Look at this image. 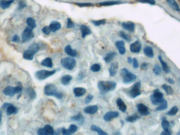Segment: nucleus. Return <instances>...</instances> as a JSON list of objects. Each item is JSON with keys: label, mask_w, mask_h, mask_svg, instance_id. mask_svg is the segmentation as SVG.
I'll use <instances>...</instances> for the list:
<instances>
[{"label": "nucleus", "mask_w": 180, "mask_h": 135, "mask_svg": "<svg viewBox=\"0 0 180 135\" xmlns=\"http://www.w3.org/2000/svg\"><path fill=\"white\" fill-rule=\"evenodd\" d=\"M34 37V33L33 32V29L30 28L29 26L26 27L24 30L23 32L22 35V39L23 42H28Z\"/></svg>", "instance_id": "10"}, {"label": "nucleus", "mask_w": 180, "mask_h": 135, "mask_svg": "<svg viewBox=\"0 0 180 135\" xmlns=\"http://www.w3.org/2000/svg\"><path fill=\"white\" fill-rule=\"evenodd\" d=\"M71 119L73 120L74 121H77L78 122V123H80L81 125L83 124L84 121V117L82 115H81V114H78V115L74 116L72 117L71 118Z\"/></svg>", "instance_id": "31"}, {"label": "nucleus", "mask_w": 180, "mask_h": 135, "mask_svg": "<svg viewBox=\"0 0 180 135\" xmlns=\"http://www.w3.org/2000/svg\"><path fill=\"white\" fill-rule=\"evenodd\" d=\"M122 26L124 29L130 32H132L135 28V24L132 22H126L122 24Z\"/></svg>", "instance_id": "17"}, {"label": "nucleus", "mask_w": 180, "mask_h": 135, "mask_svg": "<svg viewBox=\"0 0 180 135\" xmlns=\"http://www.w3.org/2000/svg\"><path fill=\"white\" fill-rule=\"evenodd\" d=\"M116 52H111L108 53L106 55L105 57L104 58V61L105 62L107 63H110L113 60L114 58L116 57Z\"/></svg>", "instance_id": "24"}, {"label": "nucleus", "mask_w": 180, "mask_h": 135, "mask_svg": "<svg viewBox=\"0 0 180 135\" xmlns=\"http://www.w3.org/2000/svg\"><path fill=\"white\" fill-rule=\"evenodd\" d=\"M50 30L52 32H55L57 31H58L61 28V25L60 23L59 22L57 21L52 22L50 24Z\"/></svg>", "instance_id": "23"}, {"label": "nucleus", "mask_w": 180, "mask_h": 135, "mask_svg": "<svg viewBox=\"0 0 180 135\" xmlns=\"http://www.w3.org/2000/svg\"><path fill=\"white\" fill-rule=\"evenodd\" d=\"M67 28H72L74 27V24L72 21L70 19H68V22H67Z\"/></svg>", "instance_id": "49"}, {"label": "nucleus", "mask_w": 180, "mask_h": 135, "mask_svg": "<svg viewBox=\"0 0 180 135\" xmlns=\"http://www.w3.org/2000/svg\"><path fill=\"white\" fill-rule=\"evenodd\" d=\"M42 32L44 34H45V35H49V34H50V33L51 32V31L50 30L49 26H44V27L42 28Z\"/></svg>", "instance_id": "48"}, {"label": "nucleus", "mask_w": 180, "mask_h": 135, "mask_svg": "<svg viewBox=\"0 0 180 135\" xmlns=\"http://www.w3.org/2000/svg\"><path fill=\"white\" fill-rule=\"evenodd\" d=\"M91 129L93 131H95L99 135H107V133H105V131H103L102 129L99 127L98 126L96 125H92L91 127Z\"/></svg>", "instance_id": "30"}, {"label": "nucleus", "mask_w": 180, "mask_h": 135, "mask_svg": "<svg viewBox=\"0 0 180 135\" xmlns=\"http://www.w3.org/2000/svg\"><path fill=\"white\" fill-rule=\"evenodd\" d=\"M121 76L123 78V82L124 83H130L134 82L136 79V76L132 74L126 68H123L121 70Z\"/></svg>", "instance_id": "4"}, {"label": "nucleus", "mask_w": 180, "mask_h": 135, "mask_svg": "<svg viewBox=\"0 0 180 135\" xmlns=\"http://www.w3.org/2000/svg\"><path fill=\"white\" fill-rule=\"evenodd\" d=\"M61 63L64 68L69 70H72L76 66V62L75 60L74 59L72 58L65 57L61 60Z\"/></svg>", "instance_id": "5"}, {"label": "nucleus", "mask_w": 180, "mask_h": 135, "mask_svg": "<svg viewBox=\"0 0 180 135\" xmlns=\"http://www.w3.org/2000/svg\"><path fill=\"white\" fill-rule=\"evenodd\" d=\"M2 112L1 110H0V125L2 121Z\"/></svg>", "instance_id": "60"}, {"label": "nucleus", "mask_w": 180, "mask_h": 135, "mask_svg": "<svg viewBox=\"0 0 180 135\" xmlns=\"http://www.w3.org/2000/svg\"><path fill=\"white\" fill-rule=\"evenodd\" d=\"M118 116L119 113L118 112H109L105 114L103 119L105 121H110Z\"/></svg>", "instance_id": "12"}, {"label": "nucleus", "mask_w": 180, "mask_h": 135, "mask_svg": "<svg viewBox=\"0 0 180 135\" xmlns=\"http://www.w3.org/2000/svg\"><path fill=\"white\" fill-rule=\"evenodd\" d=\"M118 66L119 65L118 62H114L111 63L110 68L109 69L110 76L111 77H114L116 75L118 71Z\"/></svg>", "instance_id": "16"}, {"label": "nucleus", "mask_w": 180, "mask_h": 135, "mask_svg": "<svg viewBox=\"0 0 180 135\" xmlns=\"http://www.w3.org/2000/svg\"><path fill=\"white\" fill-rule=\"evenodd\" d=\"M38 134L39 135H53L54 134V130L51 125H46L44 128H40L38 130Z\"/></svg>", "instance_id": "11"}, {"label": "nucleus", "mask_w": 180, "mask_h": 135, "mask_svg": "<svg viewBox=\"0 0 180 135\" xmlns=\"http://www.w3.org/2000/svg\"><path fill=\"white\" fill-rule=\"evenodd\" d=\"M10 104H7V103H6V104H4L3 105L2 107V108L3 109H7V107L9 106Z\"/></svg>", "instance_id": "57"}, {"label": "nucleus", "mask_w": 180, "mask_h": 135, "mask_svg": "<svg viewBox=\"0 0 180 135\" xmlns=\"http://www.w3.org/2000/svg\"><path fill=\"white\" fill-rule=\"evenodd\" d=\"M101 68V66L99 64L96 63V64H93L92 66H91L90 69L91 71L94 72H97L100 71Z\"/></svg>", "instance_id": "41"}, {"label": "nucleus", "mask_w": 180, "mask_h": 135, "mask_svg": "<svg viewBox=\"0 0 180 135\" xmlns=\"http://www.w3.org/2000/svg\"><path fill=\"white\" fill-rule=\"evenodd\" d=\"M44 92L45 95L47 96H54L59 99H61L63 97V93L59 91L57 87L53 84H49L46 85Z\"/></svg>", "instance_id": "2"}, {"label": "nucleus", "mask_w": 180, "mask_h": 135, "mask_svg": "<svg viewBox=\"0 0 180 135\" xmlns=\"http://www.w3.org/2000/svg\"><path fill=\"white\" fill-rule=\"evenodd\" d=\"M40 50V47L37 43H34L29 47L28 50L25 51L23 53V57L24 59L27 60H32L34 55Z\"/></svg>", "instance_id": "3"}, {"label": "nucleus", "mask_w": 180, "mask_h": 135, "mask_svg": "<svg viewBox=\"0 0 180 135\" xmlns=\"http://www.w3.org/2000/svg\"><path fill=\"white\" fill-rule=\"evenodd\" d=\"M133 66L134 68H137L139 66V63L137 61V59L136 58L133 59Z\"/></svg>", "instance_id": "51"}, {"label": "nucleus", "mask_w": 180, "mask_h": 135, "mask_svg": "<svg viewBox=\"0 0 180 135\" xmlns=\"http://www.w3.org/2000/svg\"><path fill=\"white\" fill-rule=\"evenodd\" d=\"M17 112H18V109L12 104H9L7 108V114L8 116L11 115L12 114H17Z\"/></svg>", "instance_id": "27"}, {"label": "nucleus", "mask_w": 180, "mask_h": 135, "mask_svg": "<svg viewBox=\"0 0 180 135\" xmlns=\"http://www.w3.org/2000/svg\"><path fill=\"white\" fill-rule=\"evenodd\" d=\"M56 72H57L56 70H54L52 71H49L46 70H41L37 71L35 74V76L36 78L38 80H43L50 77V76L53 75L56 73Z\"/></svg>", "instance_id": "6"}, {"label": "nucleus", "mask_w": 180, "mask_h": 135, "mask_svg": "<svg viewBox=\"0 0 180 135\" xmlns=\"http://www.w3.org/2000/svg\"><path fill=\"white\" fill-rule=\"evenodd\" d=\"M81 32L82 33V38H85L86 36L89 35L91 34V30L88 26L85 25H82L80 27Z\"/></svg>", "instance_id": "26"}, {"label": "nucleus", "mask_w": 180, "mask_h": 135, "mask_svg": "<svg viewBox=\"0 0 180 135\" xmlns=\"http://www.w3.org/2000/svg\"><path fill=\"white\" fill-rule=\"evenodd\" d=\"M168 81L169 83H171V84H174V83H175V82H174V81L171 78H168Z\"/></svg>", "instance_id": "58"}, {"label": "nucleus", "mask_w": 180, "mask_h": 135, "mask_svg": "<svg viewBox=\"0 0 180 135\" xmlns=\"http://www.w3.org/2000/svg\"><path fill=\"white\" fill-rule=\"evenodd\" d=\"M162 128H163L164 130L165 131H168L169 127H170V123L167 120H163L162 123Z\"/></svg>", "instance_id": "44"}, {"label": "nucleus", "mask_w": 180, "mask_h": 135, "mask_svg": "<svg viewBox=\"0 0 180 135\" xmlns=\"http://www.w3.org/2000/svg\"><path fill=\"white\" fill-rule=\"evenodd\" d=\"M138 112L142 116H147L149 115L150 112L148 108L143 104H139L137 105Z\"/></svg>", "instance_id": "15"}, {"label": "nucleus", "mask_w": 180, "mask_h": 135, "mask_svg": "<svg viewBox=\"0 0 180 135\" xmlns=\"http://www.w3.org/2000/svg\"><path fill=\"white\" fill-rule=\"evenodd\" d=\"M141 68L142 70H146L148 68V64L147 63H143L141 66Z\"/></svg>", "instance_id": "53"}, {"label": "nucleus", "mask_w": 180, "mask_h": 135, "mask_svg": "<svg viewBox=\"0 0 180 135\" xmlns=\"http://www.w3.org/2000/svg\"><path fill=\"white\" fill-rule=\"evenodd\" d=\"M65 52L71 57H75L77 55V52L75 50L72 49L70 45H67L64 49Z\"/></svg>", "instance_id": "22"}, {"label": "nucleus", "mask_w": 180, "mask_h": 135, "mask_svg": "<svg viewBox=\"0 0 180 135\" xmlns=\"http://www.w3.org/2000/svg\"><path fill=\"white\" fill-rule=\"evenodd\" d=\"M153 72L154 74L156 75H159L161 73V69L160 66H159V65L156 64L154 66V69H153Z\"/></svg>", "instance_id": "46"}, {"label": "nucleus", "mask_w": 180, "mask_h": 135, "mask_svg": "<svg viewBox=\"0 0 180 135\" xmlns=\"http://www.w3.org/2000/svg\"><path fill=\"white\" fill-rule=\"evenodd\" d=\"M93 99V96L92 95L89 94L85 98V103L86 104H89V103L92 101Z\"/></svg>", "instance_id": "47"}, {"label": "nucleus", "mask_w": 180, "mask_h": 135, "mask_svg": "<svg viewBox=\"0 0 180 135\" xmlns=\"http://www.w3.org/2000/svg\"><path fill=\"white\" fill-rule=\"evenodd\" d=\"M163 95L159 89L154 90L153 95L151 97V102L154 105H159L163 99Z\"/></svg>", "instance_id": "8"}, {"label": "nucleus", "mask_w": 180, "mask_h": 135, "mask_svg": "<svg viewBox=\"0 0 180 135\" xmlns=\"http://www.w3.org/2000/svg\"><path fill=\"white\" fill-rule=\"evenodd\" d=\"M115 46L121 55L125 54L126 52L125 43L123 41H118L115 42Z\"/></svg>", "instance_id": "19"}, {"label": "nucleus", "mask_w": 180, "mask_h": 135, "mask_svg": "<svg viewBox=\"0 0 180 135\" xmlns=\"http://www.w3.org/2000/svg\"><path fill=\"white\" fill-rule=\"evenodd\" d=\"M72 77L69 75V74H66V75H64V76H63L62 77L61 80V83L64 85H69V83H70L71 80H72Z\"/></svg>", "instance_id": "28"}, {"label": "nucleus", "mask_w": 180, "mask_h": 135, "mask_svg": "<svg viewBox=\"0 0 180 135\" xmlns=\"http://www.w3.org/2000/svg\"><path fill=\"white\" fill-rule=\"evenodd\" d=\"M161 135H170L171 133L169 132V131H165L162 132L161 133Z\"/></svg>", "instance_id": "56"}, {"label": "nucleus", "mask_w": 180, "mask_h": 135, "mask_svg": "<svg viewBox=\"0 0 180 135\" xmlns=\"http://www.w3.org/2000/svg\"><path fill=\"white\" fill-rule=\"evenodd\" d=\"M116 104L118 107V109L121 112H125L126 111L127 106H126V104L122 100V99L120 98H118L116 100Z\"/></svg>", "instance_id": "21"}, {"label": "nucleus", "mask_w": 180, "mask_h": 135, "mask_svg": "<svg viewBox=\"0 0 180 135\" xmlns=\"http://www.w3.org/2000/svg\"><path fill=\"white\" fill-rule=\"evenodd\" d=\"M14 2V0H0V7L3 9H6Z\"/></svg>", "instance_id": "25"}, {"label": "nucleus", "mask_w": 180, "mask_h": 135, "mask_svg": "<svg viewBox=\"0 0 180 135\" xmlns=\"http://www.w3.org/2000/svg\"><path fill=\"white\" fill-rule=\"evenodd\" d=\"M99 107L97 105H92L88 107H85L84 109V112L86 114L90 115H94L97 112Z\"/></svg>", "instance_id": "18"}, {"label": "nucleus", "mask_w": 180, "mask_h": 135, "mask_svg": "<svg viewBox=\"0 0 180 135\" xmlns=\"http://www.w3.org/2000/svg\"><path fill=\"white\" fill-rule=\"evenodd\" d=\"M26 93L31 99H34L36 97V93L33 88H28L26 90Z\"/></svg>", "instance_id": "37"}, {"label": "nucleus", "mask_w": 180, "mask_h": 135, "mask_svg": "<svg viewBox=\"0 0 180 135\" xmlns=\"http://www.w3.org/2000/svg\"><path fill=\"white\" fill-rule=\"evenodd\" d=\"M141 48H142V45L141 43L139 41H136L131 45L130 49L131 52L137 53L140 52Z\"/></svg>", "instance_id": "14"}, {"label": "nucleus", "mask_w": 180, "mask_h": 135, "mask_svg": "<svg viewBox=\"0 0 180 135\" xmlns=\"http://www.w3.org/2000/svg\"><path fill=\"white\" fill-rule=\"evenodd\" d=\"M78 130V127L75 125H71L70 126V128L66 129L65 128H62V134L63 135H71L72 134L75 133Z\"/></svg>", "instance_id": "13"}, {"label": "nucleus", "mask_w": 180, "mask_h": 135, "mask_svg": "<svg viewBox=\"0 0 180 135\" xmlns=\"http://www.w3.org/2000/svg\"><path fill=\"white\" fill-rule=\"evenodd\" d=\"M139 117H140L137 114H134L132 115L127 117L126 118V121L129 123H134L135 121H136L137 119L139 118Z\"/></svg>", "instance_id": "35"}, {"label": "nucleus", "mask_w": 180, "mask_h": 135, "mask_svg": "<svg viewBox=\"0 0 180 135\" xmlns=\"http://www.w3.org/2000/svg\"><path fill=\"white\" fill-rule=\"evenodd\" d=\"M139 2L142 3H149L151 4H154L155 1L154 0H138Z\"/></svg>", "instance_id": "50"}, {"label": "nucleus", "mask_w": 180, "mask_h": 135, "mask_svg": "<svg viewBox=\"0 0 180 135\" xmlns=\"http://www.w3.org/2000/svg\"><path fill=\"white\" fill-rule=\"evenodd\" d=\"M178 107L174 106V107H173V108H172L169 112H167V115H168L171 116H175V115L178 113Z\"/></svg>", "instance_id": "42"}, {"label": "nucleus", "mask_w": 180, "mask_h": 135, "mask_svg": "<svg viewBox=\"0 0 180 135\" xmlns=\"http://www.w3.org/2000/svg\"><path fill=\"white\" fill-rule=\"evenodd\" d=\"M26 7V4H25V3L23 2V1H21V2H20V3H19V8L20 9H23L24 7Z\"/></svg>", "instance_id": "54"}, {"label": "nucleus", "mask_w": 180, "mask_h": 135, "mask_svg": "<svg viewBox=\"0 0 180 135\" xmlns=\"http://www.w3.org/2000/svg\"><path fill=\"white\" fill-rule=\"evenodd\" d=\"M116 85V82L113 81H100L98 82L97 87L99 93L102 95H104L114 90Z\"/></svg>", "instance_id": "1"}, {"label": "nucleus", "mask_w": 180, "mask_h": 135, "mask_svg": "<svg viewBox=\"0 0 180 135\" xmlns=\"http://www.w3.org/2000/svg\"><path fill=\"white\" fill-rule=\"evenodd\" d=\"M120 34L121 37H122L124 40H126V41H127L128 42H130L131 41V38L130 36H129L127 33H126L125 32L121 31Z\"/></svg>", "instance_id": "40"}, {"label": "nucleus", "mask_w": 180, "mask_h": 135, "mask_svg": "<svg viewBox=\"0 0 180 135\" xmlns=\"http://www.w3.org/2000/svg\"><path fill=\"white\" fill-rule=\"evenodd\" d=\"M86 92V90L85 88L81 87H76L74 88L73 93L75 96L76 97H80L85 95Z\"/></svg>", "instance_id": "20"}, {"label": "nucleus", "mask_w": 180, "mask_h": 135, "mask_svg": "<svg viewBox=\"0 0 180 135\" xmlns=\"http://www.w3.org/2000/svg\"><path fill=\"white\" fill-rule=\"evenodd\" d=\"M167 2L173 9L177 11H180V8L179 7L178 4L175 2V0H167Z\"/></svg>", "instance_id": "34"}, {"label": "nucleus", "mask_w": 180, "mask_h": 135, "mask_svg": "<svg viewBox=\"0 0 180 135\" xmlns=\"http://www.w3.org/2000/svg\"><path fill=\"white\" fill-rule=\"evenodd\" d=\"M106 20H100L97 21H92V23L94 24L95 26H99L101 25H103L105 23Z\"/></svg>", "instance_id": "45"}, {"label": "nucleus", "mask_w": 180, "mask_h": 135, "mask_svg": "<svg viewBox=\"0 0 180 135\" xmlns=\"http://www.w3.org/2000/svg\"><path fill=\"white\" fill-rule=\"evenodd\" d=\"M159 106L156 108L158 111H162L168 108V103L164 99H163L159 104Z\"/></svg>", "instance_id": "33"}, {"label": "nucleus", "mask_w": 180, "mask_h": 135, "mask_svg": "<svg viewBox=\"0 0 180 135\" xmlns=\"http://www.w3.org/2000/svg\"><path fill=\"white\" fill-rule=\"evenodd\" d=\"M26 23L28 24V26L32 29L35 28L36 27V21L33 18H28V19L26 20Z\"/></svg>", "instance_id": "36"}, {"label": "nucleus", "mask_w": 180, "mask_h": 135, "mask_svg": "<svg viewBox=\"0 0 180 135\" xmlns=\"http://www.w3.org/2000/svg\"><path fill=\"white\" fill-rule=\"evenodd\" d=\"M22 91V88L21 87H11V86H7V87L5 88L3 90V93L5 96H8L9 97H13L14 95L17 93H20Z\"/></svg>", "instance_id": "7"}, {"label": "nucleus", "mask_w": 180, "mask_h": 135, "mask_svg": "<svg viewBox=\"0 0 180 135\" xmlns=\"http://www.w3.org/2000/svg\"><path fill=\"white\" fill-rule=\"evenodd\" d=\"M77 5H78L81 6V7H86V6H91V5H92V4H90V3H82V4H80V3H78V4H77Z\"/></svg>", "instance_id": "55"}, {"label": "nucleus", "mask_w": 180, "mask_h": 135, "mask_svg": "<svg viewBox=\"0 0 180 135\" xmlns=\"http://www.w3.org/2000/svg\"><path fill=\"white\" fill-rule=\"evenodd\" d=\"M141 94V83L139 82L135 83L129 91V95L132 98H135Z\"/></svg>", "instance_id": "9"}, {"label": "nucleus", "mask_w": 180, "mask_h": 135, "mask_svg": "<svg viewBox=\"0 0 180 135\" xmlns=\"http://www.w3.org/2000/svg\"><path fill=\"white\" fill-rule=\"evenodd\" d=\"M159 59L160 61L161 62V64H162V68H163V70L164 71H165L166 73H168V72H169V71H170L169 68H168V65L166 64L165 62L162 60L161 55H159Z\"/></svg>", "instance_id": "38"}, {"label": "nucleus", "mask_w": 180, "mask_h": 135, "mask_svg": "<svg viewBox=\"0 0 180 135\" xmlns=\"http://www.w3.org/2000/svg\"><path fill=\"white\" fill-rule=\"evenodd\" d=\"M41 65L43 66H46L51 68L53 67L52 59L51 58H46L41 62Z\"/></svg>", "instance_id": "29"}, {"label": "nucleus", "mask_w": 180, "mask_h": 135, "mask_svg": "<svg viewBox=\"0 0 180 135\" xmlns=\"http://www.w3.org/2000/svg\"><path fill=\"white\" fill-rule=\"evenodd\" d=\"M12 41L13 42H14L19 43L20 41V39L19 36H17V35H15V36L13 37L12 38Z\"/></svg>", "instance_id": "52"}, {"label": "nucleus", "mask_w": 180, "mask_h": 135, "mask_svg": "<svg viewBox=\"0 0 180 135\" xmlns=\"http://www.w3.org/2000/svg\"><path fill=\"white\" fill-rule=\"evenodd\" d=\"M144 53L147 57H149V58H153L154 56L153 49L149 46L146 47L144 49Z\"/></svg>", "instance_id": "32"}, {"label": "nucleus", "mask_w": 180, "mask_h": 135, "mask_svg": "<svg viewBox=\"0 0 180 135\" xmlns=\"http://www.w3.org/2000/svg\"><path fill=\"white\" fill-rule=\"evenodd\" d=\"M133 59L132 58H131V57H129L128 58V62L129 63H132Z\"/></svg>", "instance_id": "59"}, {"label": "nucleus", "mask_w": 180, "mask_h": 135, "mask_svg": "<svg viewBox=\"0 0 180 135\" xmlns=\"http://www.w3.org/2000/svg\"><path fill=\"white\" fill-rule=\"evenodd\" d=\"M118 3H120V2L119 1H109V2H105L99 3L100 5H112L118 4Z\"/></svg>", "instance_id": "43"}, {"label": "nucleus", "mask_w": 180, "mask_h": 135, "mask_svg": "<svg viewBox=\"0 0 180 135\" xmlns=\"http://www.w3.org/2000/svg\"><path fill=\"white\" fill-rule=\"evenodd\" d=\"M162 88L165 90L168 95H172L173 93V90L170 85H166L165 84L162 85Z\"/></svg>", "instance_id": "39"}]
</instances>
